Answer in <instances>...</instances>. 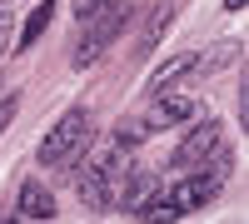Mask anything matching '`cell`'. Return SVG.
Here are the masks:
<instances>
[{
    "mask_svg": "<svg viewBox=\"0 0 249 224\" xmlns=\"http://www.w3.org/2000/svg\"><path fill=\"white\" fill-rule=\"evenodd\" d=\"M130 25V0H105L100 10H90L85 15V30H80V40H75V70H85V65H95L100 55H105L110 45H115V35Z\"/></svg>",
    "mask_w": 249,
    "mask_h": 224,
    "instance_id": "obj_1",
    "label": "cell"
},
{
    "mask_svg": "<svg viewBox=\"0 0 249 224\" xmlns=\"http://www.w3.org/2000/svg\"><path fill=\"white\" fill-rule=\"evenodd\" d=\"M85 139H90V115H85V110H65V115L50 125V135L40 139L35 155H40V165L55 170V165H70V159H80Z\"/></svg>",
    "mask_w": 249,
    "mask_h": 224,
    "instance_id": "obj_2",
    "label": "cell"
},
{
    "mask_svg": "<svg viewBox=\"0 0 249 224\" xmlns=\"http://www.w3.org/2000/svg\"><path fill=\"white\" fill-rule=\"evenodd\" d=\"M219 190H224V179H219L214 170H190V179H184V185L164 190V194L175 199V209H179V214H190V209H204Z\"/></svg>",
    "mask_w": 249,
    "mask_h": 224,
    "instance_id": "obj_3",
    "label": "cell"
},
{
    "mask_svg": "<svg viewBox=\"0 0 249 224\" xmlns=\"http://www.w3.org/2000/svg\"><path fill=\"white\" fill-rule=\"evenodd\" d=\"M204 105L190 95H170V90H155V110L144 115V130H170V125H184V120H195Z\"/></svg>",
    "mask_w": 249,
    "mask_h": 224,
    "instance_id": "obj_4",
    "label": "cell"
},
{
    "mask_svg": "<svg viewBox=\"0 0 249 224\" xmlns=\"http://www.w3.org/2000/svg\"><path fill=\"white\" fill-rule=\"evenodd\" d=\"M214 145H219V125H214V120L195 125L190 135L179 139V150H175V170H184V174H190V170H199L204 159L214 155Z\"/></svg>",
    "mask_w": 249,
    "mask_h": 224,
    "instance_id": "obj_5",
    "label": "cell"
},
{
    "mask_svg": "<svg viewBox=\"0 0 249 224\" xmlns=\"http://www.w3.org/2000/svg\"><path fill=\"white\" fill-rule=\"evenodd\" d=\"M15 214L20 219H55V194L40 185V179H25L15 194Z\"/></svg>",
    "mask_w": 249,
    "mask_h": 224,
    "instance_id": "obj_6",
    "label": "cell"
},
{
    "mask_svg": "<svg viewBox=\"0 0 249 224\" xmlns=\"http://www.w3.org/2000/svg\"><path fill=\"white\" fill-rule=\"evenodd\" d=\"M155 194H160V179H155V174H135V170H130V179H124V190H120V199H115V209L140 214Z\"/></svg>",
    "mask_w": 249,
    "mask_h": 224,
    "instance_id": "obj_7",
    "label": "cell"
},
{
    "mask_svg": "<svg viewBox=\"0 0 249 224\" xmlns=\"http://www.w3.org/2000/svg\"><path fill=\"white\" fill-rule=\"evenodd\" d=\"M170 20H175V5H155L150 15H144V30H140V40H135V55H150L155 40L170 35Z\"/></svg>",
    "mask_w": 249,
    "mask_h": 224,
    "instance_id": "obj_8",
    "label": "cell"
},
{
    "mask_svg": "<svg viewBox=\"0 0 249 224\" xmlns=\"http://www.w3.org/2000/svg\"><path fill=\"white\" fill-rule=\"evenodd\" d=\"M190 70H195V50H184V55H170V60H164V65L150 75V95H155V90H170V85H179V80L190 75Z\"/></svg>",
    "mask_w": 249,
    "mask_h": 224,
    "instance_id": "obj_9",
    "label": "cell"
},
{
    "mask_svg": "<svg viewBox=\"0 0 249 224\" xmlns=\"http://www.w3.org/2000/svg\"><path fill=\"white\" fill-rule=\"evenodd\" d=\"M50 20H55V0H40V5L30 10V20H25V30L15 35V45H20V50H30L35 40H40V35L50 30Z\"/></svg>",
    "mask_w": 249,
    "mask_h": 224,
    "instance_id": "obj_10",
    "label": "cell"
},
{
    "mask_svg": "<svg viewBox=\"0 0 249 224\" xmlns=\"http://www.w3.org/2000/svg\"><path fill=\"white\" fill-rule=\"evenodd\" d=\"M10 25H15V20H10V5H0V55H5V45H10Z\"/></svg>",
    "mask_w": 249,
    "mask_h": 224,
    "instance_id": "obj_11",
    "label": "cell"
},
{
    "mask_svg": "<svg viewBox=\"0 0 249 224\" xmlns=\"http://www.w3.org/2000/svg\"><path fill=\"white\" fill-rule=\"evenodd\" d=\"M15 110H20V100H15V95H5V100H0V130H5L10 120H15Z\"/></svg>",
    "mask_w": 249,
    "mask_h": 224,
    "instance_id": "obj_12",
    "label": "cell"
},
{
    "mask_svg": "<svg viewBox=\"0 0 249 224\" xmlns=\"http://www.w3.org/2000/svg\"><path fill=\"white\" fill-rule=\"evenodd\" d=\"M100 5H105V0H75V20H85V15L100 10Z\"/></svg>",
    "mask_w": 249,
    "mask_h": 224,
    "instance_id": "obj_13",
    "label": "cell"
},
{
    "mask_svg": "<svg viewBox=\"0 0 249 224\" xmlns=\"http://www.w3.org/2000/svg\"><path fill=\"white\" fill-rule=\"evenodd\" d=\"M249 5V0H224V10H244Z\"/></svg>",
    "mask_w": 249,
    "mask_h": 224,
    "instance_id": "obj_14",
    "label": "cell"
}]
</instances>
